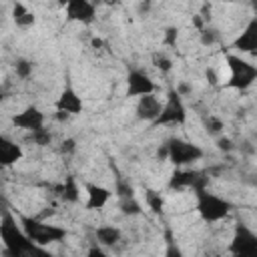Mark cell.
I'll use <instances>...</instances> for the list:
<instances>
[{"instance_id": "23", "label": "cell", "mask_w": 257, "mask_h": 257, "mask_svg": "<svg viewBox=\"0 0 257 257\" xmlns=\"http://www.w3.org/2000/svg\"><path fill=\"white\" fill-rule=\"evenodd\" d=\"M28 141H32V143L38 145V147H46V145L52 143V133L44 126V128H40V131L30 133V135H28Z\"/></svg>"}, {"instance_id": "22", "label": "cell", "mask_w": 257, "mask_h": 257, "mask_svg": "<svg viewBox=\"0 0 257 257\" xmlns=\"http://www.w3.org/2000/svg\"><path fill=\"white\" fill-rule=\"evenodd\" d=\"M203 124H205V128H207V133H209V135H215V137L221 135V133L225 131V122H223L219 116H215V114L205 116Z\"/></svg>"}, {"instance_id": "19", "label": "cell", "mask_w": 257, "mask_h": 257, "mask_svg": "<svg viewBox=\"0 0 257 257\" xmlns=\"http://www.w3.org/2000/svg\"><path fill=\"white\" fill-rule=\"evenodd\" d=\"M8 257H54V255L48 253L44 247H40V245L28 241L24 247H20L16 253H12V255H8Z\"/></svg>"}, {"instance_id": "34", "label": "cell", "mask_w": 257, "mask_h": 257, "mask_svg": "<svg viewBox=\"0 0 257 257\" xmlns=\"http://www.w3.org/2000/svg\"><path fill=\"white\" fill-rule=\"evenodd\" d=\"M139 10H149V4H139Z\"/></svg>"}, {"instance_id": "28", "label": "cell", "mask_w": 257, "mask_h": 257, "mask_svg": "<svg viewBox=\"0 0 257 257\" xmlns=\"http://www.w3.org/2000/svg\"><path fill=\"white\" fill-rule=\"evenodd\" d=\"M165 257H185V253L181 251V247L173 239H169L167 241V249H165Z\"/></svg>"}, {"instance_id": "15", "label": "cell", "mask_w": 257, "mask_h": 257, "mask_svg": "<svg viewBox=\"0 0 257 257\" xmlns=\"http://www.w3.org/2000/svg\"><path fill=\"white\" fill-rule=\"evenodd\" d=\"M110 191L106 189V187H102V185H94V183H88L86 185V207L88 209H102L106 203H108V199H110Z\"/></svg>"}, {"instance_id": "25", "label": "cell", "mask_w": 257, "mask_h": 257, "mask_svg": "<svg viewBox=\"0 0 257 257\" xmlns=\"http://www.w3.org/2000/svg\"><path fill=\"white\" fill-rule=\"evenodd\" d=\"M145 199H147V205H149L151 211H155V213H161V211H163L165 201H163L161 193H157V191H147Z\"/></svg>"}, {"instance_id": "3", "label": "cell", "mask_w": 257, "mask_h": 257, "mask_svg": "<svg viewBox=\"0 0 257 257\" xmlns=\"http://www.w3.org/2000/svg\"><path fill=\"white\" fill-rule=\"evenodd\" d=\"M227 66L231 70L229 86L237 90H247L257 82V66L239 54H227Z\"/></svg>"}, {"instance_id": "8", "label": "cell", "mask_w": 257, "mask_h": 257, "mask_svg": "<svg viewBox=\"0 0 257 257\" xmlns=\"http://www.w3.org/2000/svg\"><path fill=\"white\" fill-rule=\"evenodd\" d=\"M157 86L155 82L151 80V76L143 70H131L128 76H126V96H135V98H141V96H147V94H155Z\"/></svg>"}, {"instance_id": "1", "label": "cell", "mask_w": 257, "mask_h": 257, "mask_svg": "<svg viewBox=\"0 0 257 257\" xmlns=\"http://www.w3.org/2000/svg\"><path fill=\"white\" fill-rule=\"evenodd\" d=\"M20 223H22V229L28 235V239L40 247L50 245V243H60L66 237V229L52 225V223H46L38 217H22Z\"/></svg>"}, {"instance_id": "24", "label": "cell", "mask_w": 257, "mask_h": 257, "mask_svg": "<svg viewBox=\"0 0 257 257\" xmlns=\"http://www.w3.org/2000/svg\"><path fill=\"white\" fill-rule=\"evenodd\" d=\"M120 211L128 217H135V215H141L143 209H141V203L135 197H131V199H120Z\"/></svg>"}, {"instance_id": "6", "label": "cell", "mask_w": 257, "mask_h": 257, "mask_svg": "<svg viewBox=\"0 0 257 257\" xmlns=\"http://www.w3.org/2000/svg\"><path fill=\"white\" fill-rule=\"evenodd\" d=\"M185 120H187V108L181 100V94L177 90H169L161 116L153 126H181L185 124Z\"/></svg>"}, {"instance_id": "9", "label": "cell", "mask_w": 257, "mask_h": 257, "mask_svg": "<svg viewBox=\"0 0 257 257\" xmlns=\"http://www.w3.org/2000/svg\"><path fill=\"white\" fill-rule=\"evenodd\" d=\"M66 18L70 22H80V24H92L96 18V6L86 0H70L64 6Z\"/></svg>"}, {"instance_id": "13", "label": "cell", "mask_w": 257, "mask_h": 257, "mask_svg": "<svg viewBox=\"0 0 257 257\" xmlns=\"http://www.w3.org/2000/svg\"><path fill=\"white\" fill-rule=\"evenodd\" d=\"M233 48L239 52H247V54H257V16H253L247 26L243 28V32L237 36V40L233 42Z\"/></svg>"}, {"instance_id": "7", "label": "cell", "mask_w": 257, "mask_h": 257, "mask_svg": "<svg viewBox=\"0 0 257 257\" xmlns=\"http://www.w3.org/2000/svg\"><path fill=\"white\" fill-rule=\"evenodd\" d=\"M207 183H209V177H205L203 171L177 169V171L171 175L169 187H171V189H187V187H193L195 191H199V189H205Z\"/></svg>"}, {"instance_id": "17", "label": "cell", "mask_w": 257, "mask_h": 257, "mask_svg": "<svg viewBox=\"0 0 257 257\" xmlns=\"http://www.w3.org/2000/svg\"><path fill=\"white\" fill-rule=\"evenodd\" d=\"M12 20L18 28H30L34 24L36 16H34L32 10H28V6H24L22 2H16L12 6Z\"/></svg>"}, {"instance_id": "31", "label": "cell", "mask_w": 257, "mask_h": 257, "mask_svg": "<svg viewBox=\"0 0 257 257\" xmlns=\"http://www.w3.org/2000/svg\"><path fill=\"white\" fill-rule=\"evenodd\" d=\"M177 28L175 26H169L167 30H165V44H169V46H175V42H177Z\"/></svg>"}, {"instance_id": "29", "label": "cell", "mask_w": 257, "mask_h": 257, "mask_svg": "<svg viewBox=\"0 0 257 257\" xmlns=\"http://www.w3.org/2000/svg\"><path fill=\"white\" fill-rule=\"evenodd\" d=\"M58 151H60V155H72V153L76 151V141H74V139H64V141L60 143Z\"/></svg>"}, {"instance_id": "33", "label": "cell", "mask_w": 257, "mask_h": 257, "mask_svg": "<svg viewBox=\"0 0 257 257\" xmlns=\"http://www.w3.org/2000/svg\"><path fill=\"white\" fill-rule=\"evenodd\" d=\"M205 76H207V80H209L211 84H217V80H219V78H217V72H215L213 68H207V72H205Z\"/></svg>"}, {"instance_id": "12", "label": "cell", "mask_w": 257, "mask_h": 257, "mask_svg": "<svg viewBox=\"0 0 257 257\" xmlns=\"http://www.w3.org/2000/svg\"><path fill=\"white\" fill-rule=\"evenodd\" d=\"M56 112H66L70 116L80 114L82 112V98L78 96V92L72 88L70 82H66V86L62 88L60 96L56 98Z\"/></svg>"}, {"instance_id": "26", "label": "cell", "mask_w": 257, "mask_h": 257, "mask_svg": "<svg viewBox=\"0 0 257 257\" xmlns=\"http://www.w3.org/2000/svg\"><path fill=\"white\" fill-rule=\"evenodd\" d=\"M219 40V32L215 28H201V44L213 46Z\"/></svg>"}, {"instance_id": "10", "label": "cell", "mask_w": 257, "mask_h": 257, "mask_svg": "<svg viewBox=\"0 0 257 257\" xmlns=\"http://www.w3.org/2000/svg\"><path fill=\"white\" fill-rule=\"evenodd\" d=\"M44 114L36 108V106H26L22 112H18V114H14L12 116V124L16 126V128H20V131H26L28 135L30 133H34V131H40V128H44Z\"/></svg>"}, {"instance_id": "35", "label": "cell", "mask_w": 257, "mask_h": 257, "mask_svg": "<svg viewBox=\"0 0 257 257\" xmlns=\"http://www.w3.org/2000/svg\"><path fill=\"white\" fill-rule=\"evenodd\" d=\"M205 257H221V255H217V253H211V255H205Z\"/></svg>"}, {"instance_id": "11", "label": "cell", "mask_w": 257, "mask_h": 257, "mask_svg": "<svg viewBox=\"0 0 257 257\" xmlns=\"http://www.w3.org/2000/svg\"><path fill=\"white\" fill-rule=\"evenodd\" d=\"M161 110H163V104L161 100L155 96V94H147V96H141L137 98V106H135V114L139 120H145V122H157V118L161 116Z\"/></svg>"}, {"instance_id": "20", "label": "cell", "mask_w": 257, "mask_h": 257, "mask_svg": "<svg viewBox=\"0 0 257 257\" xmlns=\"http://www.w3.org/2000/svg\"><path fill=\"white\" fill-rule=\"evenodd\" d=\"M151 60H153L155 68H159L161 72H171V68H173V60H171V58H169L165 52H161V50L153 52Z\"/></svg>"}, {"instance_id": "4", "label": "cell", "mask_w": 257, "mask_h": 257, "mask_svg": "<svg viewBox=\"0 0 257 257\" xmlns=\"http://www.w3.org/2000/svg\"><path fill=\"white\" fill-rule=\"evenodd\" d=\"M167 149H169V161L177 167V169H183V167H189L197 161L203 159L205 151L191 143V141H185V139H179V137H171L167 141Z\"/></svg>"}, {"instance_id": "32", "label": "cell", "mask_w": 257, "mask_h": 257, "mask_svg": "<svg viewBox=\"0 0 257 257\" xmlns=\"http://www.w3.org/2000/svg\"><path fill=\"white\" fill-rule=\"evenodd\" d=\"M217 147H219L221 151H231V149H233V141H231L229 137H219V139H217Z\"/></svg>"}, {"instance_id": "18", "label": "cell", "mask_w": 257, "mask_h": 257, "mask_svg": "<svg viewBox=\"0 0 257 257\" xmlns=\"http://www.w3.org/2000/svg\"><path fill=\"white\" fill-rule=\"evenodd\" d=\"M58 195H60V199L66 201V203H76V201L80 199V189H78L76 181H74L72 177H68V179L58 187Z\"/></svg>"}, {"instance_id": "14", "label": "cell", "mask_w": 257, "mask_h": 257, "mask_svg": "<svg viewBox=\"0 0 257 257\" xmlns=\"http://www.w3.org/2000/svg\"><path fill=\"white\" fill-rule=\"evenodd\" d=\"M94 239L96 245H100L102 249H114L122 241V231L114 225H100L94 231Z\"/></svg>"}, {"instance_id": "30", "label": "cell", "mask_w": 257, "mask_h": 257, "mask_svg": "<svg viewBox=\"0 0 257 257\" xmlns=\"http://www.w3.org/2000/svg\"><path fill=\"white\" fill-rule=\"evenodd\" d=\"M84 257H110V255H108L100 245H96V243H94V245H90V247H88V251H86V255H84Z\"/></svg>"}, {"instance_id": "16", "label": "cell", "mask_w": 257, "mask_h": 257, "mask_svg": "<svg viewBox=\"0 0 257 257\" xmlns=\"http://www.w3.org/2000/svg\"><path fill=\"white\" fill-rule=\"evenodd\" d=\"M20 159H22L20 145L10 141L8 137H2L0 139V163H2V167H10V165H14Z\"/></svg>"}, {"instance_id": "21", "label": "cell", "mask_w": 257, "mask_h": 257, "mask_svg": "<svg viewBox=\"0 0 257 257\" xmlns=\"http://www.w3.org/2000/svg\"><path fill=\"white\" fill-rule=\"evenodd\" d=\"M14 72H16V76L22 78V80L30 78V76H32V62H30L28 58H16V60H14Z\"/></svg>"}, {"instance_id": "27", "label": "cell", "mask_w": 257, "mask_h": 257, "mask_svg": "<svg viewBox=\"0 0 257 257\" xmlns=\"http://www.w3.org/2000/svg\"><path fill=\"white\" fill-rule=\"evenodd\" d=\"M116 193H118L120 199H131V197H135V195H133V187H131L126 181H118V183H116Z\"/></svg>"}, {"instance_id": "2", "label": "cell", "mask_w": 257, "mask_h": 257, "mask_svg": "<svg viewBox=\"0 0 257 257\" xmlns=\"http://www.w3.org/2000/svg\"><path fill=\"white\" fill-rule=\"evenodd\" d=\"M195 197H197V213L207 223H217V221L225 219L233 209V205L227 199H223L207 189L195 191Z\"/></svg>"}, {"instance_id": "5", "label": "cell", "mask_w": 257, "mask_h": 257, "mask_svg": "<svg viewBox=\"0 0 257 257\" xmlns=\"http://www.w3.org/2000/svg\"><path fill=\"white\" fill-rule=\"evenodd\" d=\"M229 255L231 257H257V233L239 221L233 231V239L229 243Z\"/></svg>"}]
</instances>
